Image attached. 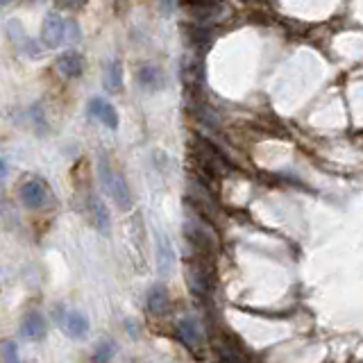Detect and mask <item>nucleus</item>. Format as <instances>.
Listing matches in <instances>:
<instances>
[{"label":"nucleus","instance_id":"0eeeda50","mask_svg":"<svg viewBox=\"0 0 363 363\" xmlns=\"http://www.w3.org/2000/svg\"><path fill=\"white\" fill-rule=\"evenodd\" d=\"M177 336H180V341L187 345L189 350H200L205 345V336H203V329H200V322L193 316H184L177 322Z\"/></svg>","mask_w":363,"mask_h":363},{"label":"nucleus","instance_id":"20e7f679","mask_svg":"<svg viewBox=\"0 0 363 363\" xmlns=\"http://www.w3.org/2000/svg\"><path fill=\"white\" fill-rule=\"evenodd\" d=\"M19 200L28 209H46L53 205V191L41 177H28L19 187Z\"/></svg>","mask_w":363,"mask_h":363},{"label":"nucleus","instance_id":"4468645a","mask_svg":"<svg viewBox=\"0 0 363 363\" xmlns=\"http://www.w3.org/2000/svg\"><path fill=\"white\" fill-rule=\"evenodd\" d=\"M21 332L28 341H41L48 332V325H46V318L41 316L39 311H30L26 318H23V325H21Z\"/></svg>","mask_w":363,"mask_h":363},{"label":"nucleus","instance_id":"7ed1b4c3","mask_svg":"<svg viewBox=\"0 0 363 363\" xmlns=\"http://www.w3.org/2000/svg\"><path fill=\"white\" fill-rule=\"evenodd\" d=\"M184 232H187V239L191 241L196 250L203 257H212L218 252V239H216V232L212 230V225L200 221V218H189L187 225H184Z\"/></svg>","mask_w":363,"mask_h":363},{"label":"nucleus","instance_id":"f8f14e48","mask_svg":"<svg viewBox=\"0 0 363 363\" xmlns=\"http://www.w3.org/2000/svg\"><path fill=\"white\" fill-rule=\"evenodd\" d=\"M102 84L109 93H118L123 89V64L118 59H107L102 66Z\"/></svg>","mask_w":363,"mask_h":363},{"label":"nucleus","instance_id":"39448f33","mask_svg":"<svg viewBox=\"0 0 363 363\" xmlns=\"http://www.w3.org/2000/svg\"><path fill=\"white\" fill-rule=\"evenodd\" d=\"M187 284L191 293L196 295H209L212 293V259H193L187 266Z\"/></svg>","mask_w":363,"mask_h":363},{"label":"nucleus","instance_id":"f03ea898","mask_svg":"<svg viewBox=\"0 0 363 363\" xmlns=\"http://www.w3.org/2000/svg\"><path fill=\"white\" fill-rule=\"evenodd\" d=\"M193 155H196V164L200 168V173H203L207 180H212V177H218V175L230 171L227 159H225L221 152L205 139L196 141V145H193Z\"/></svg>","mask_w":363,"mask_h":363},{"label":"nucleus","instance_id":"6ab92c4d","mask_svg":"<svg viewBox=\"0 0 363 363\" xmlns=\"http://www.w3.org/2000/svg\"><path fill=\"white\" fill-rule=\"evenodd\" d=\"M0 359L7 361V363L19 361V350H16V343H12V341L0 343Z\"/></svg>","mask_w":363,"mask_h":363},{"label":"nucleus","instance_id":"1a4fd4ad","mask_svg":"<svg viewBox=\"0 0 363 363\" xmlns=\"http://www.w3.org/2000/svg\"><path fill=\"white\" fill-rule=\"evenodd\" d=\"M62 327L71 338H84L89 334V318L75 309H68L62 316Z\"/></svg>","mask_w":363,"mask_h":363},{"label":"nucleus","instance_id":"4be33fe9","mask_svg":"<svg viewBox=\"0 0 363 363\" xmlns=\"http://www.w3.org/2000/svg\"><path fill=\"white\" fill-rule=\"evenodd\" d=\"M7 175V161L5 159H0V180Z\"/></svg>","mask_w":363,"mask_h":363},{"label":"nucleus","instance_id":"9b49d317","mask_svg":"<svg viewBox=\"0 0 363 363\" xmlns=\"http://www.w3.org/2000/svg\"><path fill=\"white\" fill-rule=\"evenodd\" d=\"M173 268H175V250L171 245V241L161 234L157 241V270L161 277H168L173 272Z\"/></svg>","mask_w":363,"mask_h":363},{"label":"nucleus","instance_id":"412c9836","mask_svg":"<svg viewBox=\"0 0 363 363\" xmlns=\"http://www.w3.org/2000/svg\"><path fill=\"white\" fill-rule=\"evenodd\" d=\"M86 0H57L59 7H66V10H77V7H82Z\"/></svg>","mask_w":363,"mask_h":363},{"label":"nucleus","instance_id":"2eb2a0df","mask_svg":"<svg viewBox=\"0 0 363 363\" xmlns=\"http://www.w3.org/2000/svg\"><path fill=\"white\" fill-rule=\"evenodd\" d=\"M89 214H91L95 227H98L102 234H109V230H111L109 212H107V207H104V203L98 196H89Z\"/></svg>","mask_w":363,"mask_h":363},{"label":"nucleus","instance_id":"dca6fc26","mask_svg":"<svg viewBox=\"0 0 363 363\" xmlns=\"http://www.w3.org/2000/svg\"><path fill=\"white\" fill-rule=\"evenodd\" d=\"M136 80H139V84L143 89H148V91H157V89L164 86V73H161V68L152 66V64L141 66L139 73H136Z\"/></svg>","mask_w":363,"mask_h":363},{"label":"nucleus","instance_id":"a211bd4d","mask_svg":"<svg viewBox=\"0 0 363 363\" xmlns=\"http://www.w3.org/2000/svg\"><path fill=\"white\" fill-rule=\"evenodd\" d=\"M168 306H171V300H168V290L166 286H152V290L148 293V311L152 316H164L168 311Z\"/></svg>","mask_w":363,"mask_h":363},{"label":"nucleus","instance_id":"f3484780","mask_svg":"<svg viewBox=\"0 0 363 363\" xmlns=\"http://www.w3.org/2000/svg\"><path fill=\"white\" fill-rule=\"evenodd\" d=\"M182 80L187 82L189 89H198L200 82H203V62H200L196 55H189V57L184 59Z\"/></svg>","mask_w":363,"mask_h":363},{"label":"nucleus","instance_id":"423d86ee","mask_svg":"<svg viewBox=\"0 0 363 363\" xmlns=\"http://www.w3.org/2000/svg\"><path fill=\"white\" fill-rule=\"evenodd\" d=\"M66 39V23L59 16V12H48L41 23V41L46 48H59Z\"/></svg>","mask_w":363,"mask_h":363},{"label":"nucleus","instance_id":"f257e3e1","mask_svg":"<svg viewBox=\"0 0 363 363\" xmlns=\"http://www.w3.org/2000/svg\"><path fill=\"white\" fill-rule=\"evenodd\" d=\"M98 175H100V184H102L104 193H107L123 212H127V209L132 207V193H130V187H127L125 177L120 175L116 168H111V164L104 157H100Z\"/></svg>","mask_w":363,"mask_h":363},{"label":"nucleus","instance_id":"ddd939ff","mask_svg":"<svg viewBox=\"0 0 363 363\" xmlns=\"http://www.w3.org/2000/svg\"><path fill=\"white\" fill-rule=\"evenodd\" d=\"M89 109H91V114L98 118L104 127H109V130H116L118 127V114L111 102L102 100V98H93L91 104H89Z\"/></svg>","mask_w":363,"mask_h":363},{"label":"nucleus","instance_id":"9d476101","mask_svg":"<svg viewBox=\"0 0 363 363\" xmlns=\"http://www.w3.org/2000/svg\"><path fill=\"white\" fill-rule=\"evenodd\" d=\"M7 32H10V39L16 44V48H19L21 53L30 55V57H41V50L35 46V41H30V37L26 35V30H23L19 21L7 23Z\"/></svg>","mask_w":363,"mask_h":363},{"label":"nucleus","instance_id":"aec40b11","mask_svg":"<svg viewBox=\"0 0 363 363\" xmlns=\"http://www.w3.org/2000/svg\"><path fill=\"white\" fill-rule=\"evenodd\" d=\"M111 354H114V345H111L109 341H104V343L98 345V350H95V354H93V359L95 361H107V359H111Z\"/></svg>","mask_w":363,"mask_h":363},{"label":"nucleus","instance_id":"6e6552de","mask_svg":"<svg viewBox=\"0 0 363 363\" xmlns=\"http://www.w3.org/2000/svg\"><path fill=\"white\" fill-rule=\"evenodd\" d=\"M55 68H57V73L64 80H75L82 75L84 59H82V55H77V53H64L59 55V59L55 62Z\"/></svg>","mask_w":363,"mask_h":363}]
</instances>
